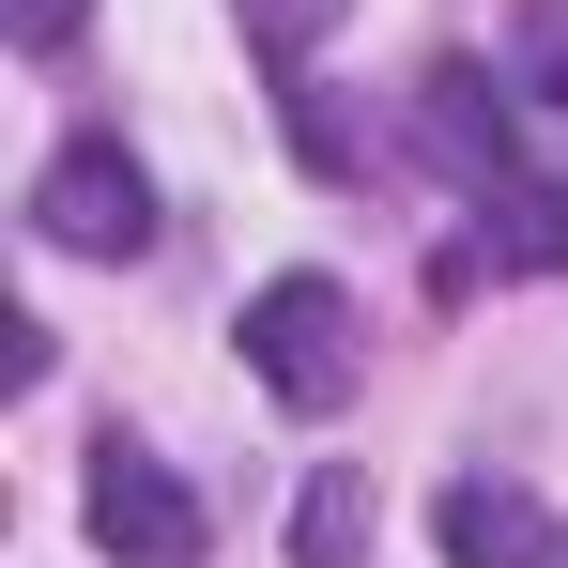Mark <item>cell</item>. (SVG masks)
<instances>
[{"mask_svg":"<svg viewBox=\"0 0 568 568\" xmlns=\"http://www.w3.org/2000/svg\"><path fill=\"white\" fill-rule=\"evenodd\" d=\"M246 369L277 384L292 415H338V399H354V369H369L354 292H338V277H262V292H246Z\"/></svg>","mask_w":568,"mask_h":568,"instance_id":"cell-1","label":"cell"},{"mask_svg":"<svg viewBox=\"0 0 568 568\" xmlns=\"http://www.w3.org/2000/svg\"><path fill=\"white\" fill-rule=\"evenodd\" d=\"M78 523H93V554H108V568H200V491L154 462V446H123V430L93 446Z\"/></svg>","mask_w":568,"mask_h":568,"instance_id":"cell-2","label":"cell"},{"mask_svg":"<svg viewBox=\"0 0 568 568\" xmlns=\"http://www.w3.org/2000/svg\"><path fill=\"white\" fill-rule=\"evenodd\" d=\"M31 231H47L62 262H139V246H154V185H139V154H123V139H78V154H47V185H31Z\"/></svg>","mask_w":568,"mask_h":568,"instance_id":"cell-3","label":"cell"},{"mask_svg":"<svg viewBox=\"0 0 568 568\" xmlns=\"http://www.w3.org/2000/svg\"><path fill=\"white\" fill-rule=\"evenodd\" d=\"M430 538H446V568H568L554 507H538V491H507V476H462V491L430 507Z\"/></svg>","mask_w":568,"mask_h":568,"instance_id":"cell-4","label":"cell"},{"mask_svg":"<svg viewBox=\"0 0 568 568\" xmlns=\"http://www.w3.org/2000/svg\"><path fill=\"white\" fill-rule=\"evenodd\" d=\"M415 123H430V154L462 170V200H476V185H523V139H507V108H491L476 62H446V78L415 93Z\"/></svg>","mask_w":568,"mask_h":568,"instance_id":"cell-5","label":"cell"},{"mask_svg":"<svg viewBox=\"0 0 568 568\" xmlns=\"http://www.w3.org/2000/svg\"><path fill=\"white\" fill-rule=\"evenodd\" d=\"M476 246L491 262H538V277H568V185H476Z\"/></svg>","mask_w":568,"mask_h":568,"instance_id":"cell-6","label":"cell"},{"mask_svg":"<svg viewBox=\"0 0 568 568\" xmlns=\"http://www.w3.org/2000/svg\"><path fill=\"white\" fill-rule=\"evenodd\" d=\"M292 568H369V462H323L292 507Z\"/></svg>","mask_w":568,"mask_h":568,"instance_id":"cell-7","label":"cell"},{"mask_svg":"<svg viewBox=\"0 0 568 568\" xmlns=\"http://www.w3.org/2000/svg\"><path fill=\"white\" fill-rule=\"evenodd\" d=\"M231 16L262 31V62H307V47H323V31H338L354 0H231Z\"/></svg>","mask_w":568,"mask_h":568,"instance_id":"cell-8","label":"cell"},{"mask_svg":"<svg viewBox=\"0 0 568 568\" xmlns=\"http://www.w3.org/2000/svg\"><path fill=\"white\" fill-rule=\"evenodd\" d=\"M62 31H78V0H16V47H31V62H47Z\"/></svg>","mask_w":568,"mask_h":568,"instance_id":"cell-9","label":"cell"}]
</instances>
